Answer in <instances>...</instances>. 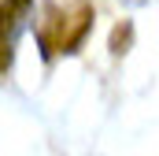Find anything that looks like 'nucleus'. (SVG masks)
<instances>
[{
	"label": "nucleus",
	"mask_w": 159,
	"mask_h": 156,
	"mask_svg": "<svg viewBox=\"0 0 159 156\" xmlns=\"http://www.w3.org/2000/svg\"><path fill=\"white\" fill-rule=\"evenodd\" d=\"M89 26H93V4L89 0H67L63 7L59 4H52L48 7V19H44V26H41V52L52 60L56 52H74L85 34H89Z\"/></svg>",
	"instance_id": "f257e3e1"
},
{
	"label": "nucleus",
	"mask_w": 159,
	"mask_h": 156,
	"mask_svg": "<svg viewBox=\"0 0 159 156\" xmlns=\"http://www.w3.org/2000/svg\"><path fill=\"white\" fill-rule=\"evenodd\" d=\"M129 41H133V22H119V26H115V34H111V52L122 56V52L129 48Z\"/></svg>",
	"instance_id": "7ed1b4c3"
},
{
	"label": "nucleus",
	"mask_w": 159,
	"mask_h": 156,
	"mask_svg": "<svg viewBox=\"0 0 159 156\" xmlns=\"http://www.w3.org/2000/svg\"><path fill=\"white\" fill-rule=\"evenodd\" d=\"M26 15H30V0H0V71L11 67L15 37L26 26Z\"/></svg>",
	"instance_id": "f03ea898"
}]
</instances>
